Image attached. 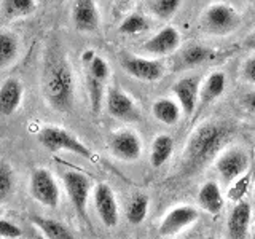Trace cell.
Instances as JSON below:
<instances>
[{
    "label": "cell",
    "instance_id": "1",
    "mask_svg": "<svg viewBox=\"0 0 255 239\" xmlns=\"http://www.w3.org/2000/svg\"><path fill=\"white\" fill-rule=\"evenodd\" d=\"M231 135H233V127L220 121H207L196 127L183 148V172L195 174L201 171L225 147Z\"/></svg>",
    "mask_w": 255,
    "mask_h": 239
},
{
    "label": "cell",
    "instance_id": "2",
    "mask_svg": "<svg viewBox=\"0 0 255 239\" xmlns=\"http://www.w3.org/2000/svg\"><path fill=\"white\" fill-rule=\"evenodd\" d=\"M42 91L48 106L58 112H69L74 106L75 82L69 61L61 54H51L45 64Z\"/></svg>",
    "mask_w": 255,
    "mask_h": 239
},
{
    "label": "cell",
    "instance_id": "3",
    "mask_svg": "<svg viewBox=\"0 0 255 239\" xmlns=\"http://www.w3.org/2000/svg\"><path fill=\"white\" fill-rule=\"evenodd\" d=\"M38 142L43 148L51 153L58 151H69V153L78 155L85 159H93V151L88 145L80 140L75 134L64 129L61 126H45L38 132Z\"/></svg>",
    "mask_w": 255,
    "mask_h": 239
},
{
    "label": "cell",
    "instance_id": "4",
    "mask_svg": "<svg viewBox=\"0 0 255 239\" xmlns=\"http://www.w3.org/2000/svg\"><path fill=\"white\" fill-rule=\"evenodd\" d=\"M241 26V14L228 3H214L206 8L199 27L211 35H228Z\"/></svg>",
    "mask_w": 255,
    "mask_h": 239
},
{
    "label": "cell",
    "instance_id": "5",
    "mask_svg": "<svg viewBox=\"0 0 255 239\" xmlns=\"http://www.w3.org/2000/svg\"><path fill=\"white\" fill-rule=\"evenodd\" d=\"M29 191L30 196L45 207L54 209L59 204V187L56 182L54 175L46 167H37L30 174L29 182Z\"/></svg>",
    "mask_w": 255,
    "mask_h": 239
},
{
    "label": "cell",
    "instance_id": "6",
    "mask_svg": "<svg viewBox=\"0 0 255 239\" xmlns=\"http://www.w3.org/2000/svg\"><path fill=\"white\" fill-rule=\"evenodd\" d=\"M64 187H66V193L75 212L85 219L88 211V199H90L93 188L91 179L80 171H67L64 172Z\"/></svg>",
    "mask_w": 255,
    "mask_h": 239
},
{
    "label": "cell",
    "instance_id": "7",
    "mask_svg": "<svg viewBox=\"0 0 255 239\" xmlns=\"http://www.w3.org/2000/svg\"><path fill=\"white\" fill-rule=\"evenodd\" d=\"M93 201H94V209L98 212V217L104 225L107 228L117 227L120 219V209H118V201L115 198V193L109 183L101 182L94 187Z\"/></svg>",
    "mask_w": 255,
    "mask_h": 239
},
{
    "label": "cell",
    "instance_id": "8",
    "mask_svg": "<svg viewBox=\"0 0 255 239\" xmlns=\"http://www.w3.org/2000/svg\"><path fill=\"white\" fill-rule=\"evenodd\" d=\"M106 107L109 115L117 120H123V121H137V120H140L139 106L122 88H109L106 94Z\"/></svg>",
    "mask_w": 255,
    "mask_h": 239
},
{
    "label": "cell",
    "instance_id": "9",
    "mask_svg": "<svg viewBox=\"0 0 255 239\" xmlns=\"http://www.w3.org/2000/svg\"><path fill=\"white\" fill-rule=\"evenodd\" d=\"M215 169L222 179L233 182L249 169V156L239 147H231L223 150L215 159Z\"/></svg>",
    "mask_w": 255,
    "mask_h": 239
},
{
    "label": "cell",
    "instance_id": "10",
    "mask_svg": "<svg viewBox=\"0 0 255 239\" xmlns=\"http://www.w3.org/2000/svg\"><path fill=\"white\" fill-rule=\"evenodd\" d=\"M109 148L112 155L122 161H135L142 155V142L140 137L131 129H122L110 135Z\"/></svg>",
    "mask_w": 255,
    "mask_h": 239
},
{
    "label": "cell",
    "instance_id": "11",
    "mask_svg": "<svg viewBox=\"0 0 255 239\" xmlns=\"http://www.w3.org/2000/svg\"><path fill=\"white\" fill-rule=\"evenodd\" d=\"M122 67L140 82H158L164 75V64L158 59L140 58V56H125L122 59Z\"/></svg>",
    "mask_w": 255,
    "mask_h": 239
},
{
    "label": "cell",
    "instance_id": "12",
    "mask_svg": "<svg viewBox=\"0 0 255 239\" xmlns=\"http://www.w3.org/2000/svg\"><path fill=\"white\" fill-rule=\"evenodd\" d=\"M199 219V212L193 206H177L169 211L159 223L158 233L161 236H174L191 227Z\"/></svg>",
    "mask_w": 255,
    "mask_h": 239
},
{
    "label": "cell",
    "instance_id": "13",
    "mask_svg": "<svg viewBox=\"0 0 255 239\" xmlns=\"http://www.w3.org/2000/svg\"><path fill=\"white\" fill-rule=\"evenodd\" d=\"M199 78L196 75L183 77L172 85V94L185 115H193L199 102Z\"/></svg>",
    "mask_w": 255,
    "mask_h": 239
},
{
    "label": "cell",
    "instance_id": "14",
    "mask_svg": "<svg viewBox=\"0 0 255 239\" xmlns=\"http://www.w3.org/2000/svg\"><path fill=\"white\" fill-rule=\"evenodd\" d=\"M179 46H180L179 30L172 26H167L163 27L161 30H158L151 38H148L142 45V51H145L147 54L151 56H167L177 51Z\"/></svg>",
    "mask_w": 255,
    "mask_h": 239
},
{
    "label": "cell",
    "instance_id": "15",
    "mask_svg": "<svg viewBox=\"0 0 255 239\" xmlns=\"http://www.w3.org/2000/svg\"><path fill=\"white\" fill-rule=\"evenodd\" d=\"M99 21V10L94 0H75L72 5V22L78 32L98 30Z\"/></svg>",
    "mask_w": 255,
    "mask_h": 239
},
{
    "label": "cell",
    "instance_id": "16",
    "mask_svg": "<svg viewBox=\"0 0 255 239\" xmlns=\"http://www.w3.org/2000/svg\"><path fill=\"white\" fill-rule=\"evenodd\" d=\"M251 217H252V209L249 203L241 201L235 204V207L230 212L228 223H227L228 238L230 239H247V236H249Z\"/></svg>",
    "mask_w": 255,
    "mask_h": 239
},
{
    "label": "cell",
    "instance_id": "17",
    "mask_svg": "<svg viewBox=\"0 0 255 239\" xmlns=\"http://www.w3.org/2000/svg\"><path fill=\"white\" fill-rule=\"evenodd\" d=\"M24 96L22 83L18 78H8L0 85V115L11 117L19 109Z\"/></svg>",
    "mask_w": 255,
    "mask_h": 239
},
{
    "label": "cell",
    "instance_id": "18",
    "mask_svg": "<svg viewBox=\"0 0 255 239\" xmlns=\"http://www.w3.org/2000/svg\"><path fill=\"white\" fill-rule=\"evenodd\" d=\"M198 204L203 211L211 215H219L225 206V198H223L222 188L215 180H209L203 183L198 193Z\"/></svg>",
    "mask_w": 255,
    "mask_h": 239
},
{
    "label": "cell",
    "instance_id": "19",
    "mask_svg": "<svg viewBox=\"0 0 255 239\" xmlns=\"http://www.w3.org/2000/svg\"><path fill=\"white\" fill-rule=\"evenodd\" d=\"M227 88V75L220 70H215L207 75V78L199 86V102L198 107H206L211 102L217 101L220 96L225 93Z\"/></svg>",
    "mask_w": 255,
    "mask_h": 239
},
{
    "label": "cell",
    "instance_id": "20",
    "mask_svg": "<svg viewBox=\"0 0 255 239\" xmlns=\"http://www.w3.org/2000/svg\"><path fill=\"white\" fill-rule=\"evenodd\" d=\"M151 115L155 117L156 121L167 124V126H172L180 120L182 109L175 99L159 98L153 102V106H151Z\"/></svg>",
    "mask_w": 255,
    "mask_h": 239
},
{
    "label": "cell",
    "instance_id": "21",
    "mask_svg": "<svg viewBox=\"0 0 255 239\" xmlns=\"http://www.w3.org/2000/svg\"><path fill=\"white\" fill-rule=\"evenodd\" d=\"M30 222L32 225H35L40 230V233L46 239H77L75 235L64 223L58 220L40 217V215H32Z\"/></svg>",
    "mask_w": 255,
    "mask_h": 239
},
{
    "label": "cell",
    "instance_id": "22",
    "mask_svg": "<svg viewBox=\"0 0 255 239\" xmlns=\"http://www.w3.org/2000/svg\"><path fill=\"white\" fill-rule=\"evenodd\" d=\"M174 151V139L169 134H158L151 142L150 163L153 167H161L169 161Z\"/></svg>",
    "mask_w": 255,
    "mask_h": 239
},
{
    "label": "cell",
    "instance_id": "23",
    "mask_svg": "<svg viewBox=\"0 0 255 239\" xmlns=\"http://www.w3.org/2000/svg\"><path fill=\"white\" fill-rule=\"evenodd\" d=\"M19 53L18 37L11 32L0 30V69L11 66Z\"/></svg>",
    "mask_w": 255,
    "mask_h": 239
},
{
    "label": "cell",
    "instance_id": "24",
    "mask_svg": "<svg viewBox=\"0 0 255 239\" xmlns=\"http://www.w3.org/2000/svg\"><path fill=\"white\" fill-rule=\"evenodd\" d=\"M35 0H2V14L6 19L26 18L35 11Z\"/></svg>",
    "mask_w": 255,
    "mask_h": 239
},
{
    "label": "cell",
    "instance_id": "25",
    "mask_svg": "<svg viewBox=\"0 0 255 239\" xmlns=\"http://www.w3.org/2000/svg\"><path fill=\"white\" fill-rule=\"evenodd\" d=\"M148 198L145 195H135L132 196V199L128 204L126 209V219L131 225H140V223L147 219L148 214Z\"/></svg>",
    "mask_w": 255,
    "mask_h": 239
},
{
    "label": "cell",
    "instance_id": "26",
    "mask_svg": "<svg viewBox=\"0 0 255 239\" xmlns=\"http://www.w3.org/2000/svg\"><path fill=\"white\" fill-rule=\"evenodd\" d=\"M148 29V21L143 14L140 13H129L126 16V18L122 21V24H120L118 30L122 32V34L125 35H137L140 34V32L147 30Z\"/></svg>",
    "mask_w": 255,
    "mask_h": 239
},
{
    "label": "cell",
    "instance_id": "27",
    "mask_svg": "<svg viewBox=\"0 0 255 239\" xmlns=\"http://www.w3.org/2000/svg\"><path fill=\"white\" fill-rule=\"evenodd\" d=\"M182 0H151L150 11L159 19H169L177 13Z\"/></svg>",
    "mask_w": 255,
    "mask_h": 239
},
{
    "label": "cell",
    "instance_id": "28",
    "mask_svg": "<svg viewBox=\"0 0 255 239\" xmlns=\"http://www.w3.org/2000/svg\"><path fill=\"white\" fill-rule=\"evenodd\" d=\"M207 56H209V50L203 45H190L182 51V62L185 66H198L207 59Z\"/></svg>",
    "mask_w": 255,
    "mask_h": 239
},
{
    "label": "cell",
    "instance_id": "29",
    "mask_svg": "<svg viewBox=\"0 0 255 239\" xmlns=\"http://www.w3.org/2000/svg\"><path fill=\"white\" fill-rule=\"evenodd\" d=\"M14 188V175L8 163H0V203L13 193Z\"/></svg>",
    "mask_w": 255,
    "mask_h": 239
},
{
    "label": "cell",
    "instance_id": "30",
    "mask_svg": "<svg viewBox=\"0 0 255 239\" xmlns=\"http://www.w3.org/2000/svg\"><path fill=\"white\" fill-rule=\"evenodd\" d=\"M86 74L101 80V82L107 83V78L110 75V67H109V64H107L106 59L96 54L94 58L91 59V62L86 64Z\"/></svg>",
    "mask_w": 255,
    "mask_h": 239
},
{
    "label": "cell",
    "instance_id": "31",
    "mask_svg": "<svg viewBox=\"0 0 255 239\" xmlns=\"http://www.w3.org/2000/svg\"><path fill=\"white\" fill-rule=\"evenodd\" d=\"M22 236V231L18 225H14L13 222L0 219V238L5 239H19Z\"/></svg>",
    "mask_w": 255,
    "mask_h": 239
},
{
    "label": "cell",
    "instance_id": "32",
    "mask_svg": "<svg viewBox=\"0 0 255 239\" xmlns=\"http://www.w3.org/2000/svg\"><path fill=\"white\" fill-rule=\"evenodd\" d=\"M241 74H243V78L246 80L247 83H254L255 85V56H252V58H249V59H246V62L243 64Z\"/></svg>",
    "mask_w": 255,
    "mask_h": 239
},
{
    "label": "cell",
    "instance_id": "33",
    "mask_svg": "<svg viewBox=\"0 0 255 239\" xmlns=\"http://www.w3.org/2000/svg\"><path fill=\"white\" fill-rule=\"evenodd\" d=\"M241 102H243V106L246 107L247 112H251V114L255 115V91L246 93L241 98Z\"/></svg>",
    "mask_w": 255,
    "mask_h": 239
},
{
    "label": "cell",
    "instance_id": "34",
    "mask_svg": "<svg viewBox=\"0 0 255 239\" xmlns=\"http://www.w3.org/2000/svg\"><path fill=\"white\" fill-rule=\"evenodd\" d=\"M244 46L247 48V50L255 51V29L244 38Z\"/></svg>",
    "mask_w": 255,
    "mask_h": 239
},
{
    "label": "cell",
    "instance_id": "35",
    "mask_svg": "<svg viewBox=\"0 0 255 239\" xmlns=\"http://www.w3.org/2000/svg\"><path fill=\"white\" fill-rule=\"evenodd\" d=\"M96 56L94 50H85V53L82 54V61L83 64H88V62H91V59Z\"/></svg>",
    "mask_w": 255,
    "mask_h": 239
},
{
    "label": "cell",
    "instance_id": "36",
    "mask_svg": "<svg viewBox=\"0 0 255 239\" xmlns=\"http://www.w3.org/2000/svg\"><path fill=\"white\" fill-rule=\"evenodd\" d=\"M115 2H117V5L120 8H125V6H128L129 3H132V0H115Z\"/></svg>",
    "mask_w": 255,
    "mask_h": 239
},
{
    "label": "cell",
    "instance_id": "37",
    "mask_svg": "<svg viewBox=\"0 0 255 239\" xmlns=\"http://www.w3.org/2000/svg\"><path fill=\"white\" fill-rule=\"evenodd\" d=\"M204 239H215V238H212V236H207V238H204Z\"/></svg>",
    "mask_w": 255,
    "mask_h": 239
},
{
    "label": "cell",
    "instance_id": "38",
    "mask_svg": "<svg viewBox=\"0 0 255 239\" xmlns=\"http://www.w3.org/2000/svg\"><path fill=\"white\" fill-rule=\"evenodd\" d=\"M252 239H255V230H254V233H252Z\"/></svg>",
    "mask_w": 255,
    "mask_h": 239
},
{
    "label": "cell",
    "instance_id": "39",
    "mask_svg": "<svg viewBox=\"0 0 255 239\" xmlns=\"http://www.w3.org/2000/svg\"><path fill=\"white\" fill-rule=\"evenodd\" d=\"M251 2H252V3H254V5H255V0H251Z\"/></svg>",
    "mask_w": 255,
    "mask_h": 239
},
{
    "label": "cell",
    "instance_id": "40",
    "mask_svg": "<svg viewBox=\"0 0 255 239\" xmlns=\"http://www.w3.org/2000/svg\"><path fill=\"white\" fill-rule=\"evenodd\" d=\"M254 191H255V185H254Z\"/></svg>",
    "mask_w": 255,
    "mask_h": 239
}]
</instances>
